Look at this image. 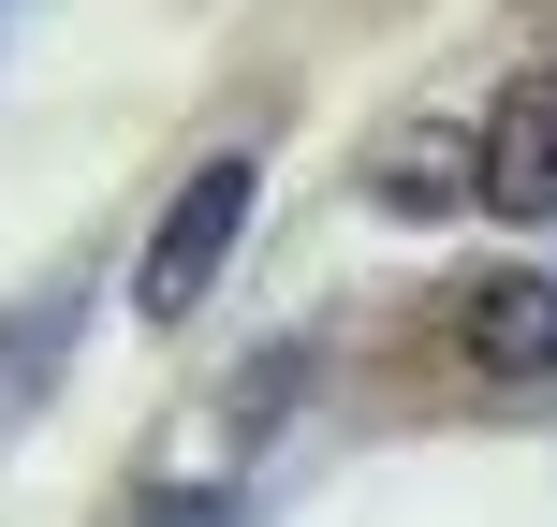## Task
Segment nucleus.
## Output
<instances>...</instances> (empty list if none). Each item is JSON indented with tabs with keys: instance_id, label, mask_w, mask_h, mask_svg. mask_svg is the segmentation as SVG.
I'll return each instance as SVG.
<instances>
[{
	"instance_id": "f257e3e1",
	"label": "nucleus",
	"mask_w": 557,
	"mask_h": 527,
	"mask_svg": "<svg viewBox=\"0 0 557 527\" xmlns=\"http://www.w3.org/2000/svg\"><path fill=\"white\" fill-rule=\"evenodd\" d=\"M250 205H264V162H191V176H176V205L147 221V250H133V308H147V323H191V308H206V278L235 264Z\"/></svg>"
},
{
	"instance_id": "f03ea898",
	"label": "nucleus",
	"mask_w": 557,
	"mask_h": 527,
	"mask_svg": "<svg viewBox=\"0 0 557 527\" xmlns=\"http://www.w3.org/2000/svg\"><path fill=\"white\" fill-rule=\"evenodd\" d=\"M441 337H455V366H470V381H557V278H543V264L455 278Z\"/></svg>"
},
{
	"instance_id": "7ed1b4c3",
	"label": "nucleus",
	"mask_w": 557,
	"mask_h": 527,
	"mask_svg": "<svg viewBox=\"0 0 557 527\" xmlns=\"http://www.w3.org/2000/svg\"><path fill=\"white\" fill-rule=\"evenodd\" d=\"M470 205L484 221H557V74H513L470 117Z\"/></svg>"
},
{
	"instance_id": "20e7f679",
	"label": "nucleus",
	"mask_w": 557,
	"mask_h": 527,
	"mask_svg": "<svg viewBox=\"0 0 557 527\" xmlns=\"http://www.w3.org/2000/svg\"><path fill=\"white\" fill-rule=\"evenodd\" d=\"M367 191H382V205H470V133H441V117L396 133L382 162H367Z\"/></svg>"
},
{
	"instance_id": "39448f33",
	"label": "nucleus",
	"mask_w": 557,
	"mask_h": 527,
	"mask_svg": "<svg viewBox=\"0 0 557 527\" xmlns=\"http://www.w3.org/2000/svg\"><path fill=\"white\" fill-rule=\"evenodd\" d=\"M0 337H15V352H0V411H15L29 381H59V337H74V293H45L29 323H0Z\"/></svg>"
},
{
	"instance_id": "423d86ee",
	"label": "nucleus",
	"mask_w": 557,
	"mask_h": 527,
	"mask_svg": "<svg viewBox=\"0 0 557 527\" xmlns=\"http://www.w3.org/2000/svg\"><path fill=\"white\" fill-rule=\"evenodd\" d=\"M147 527H235V499H162Z\"/></svg>"
}]
</instances>
